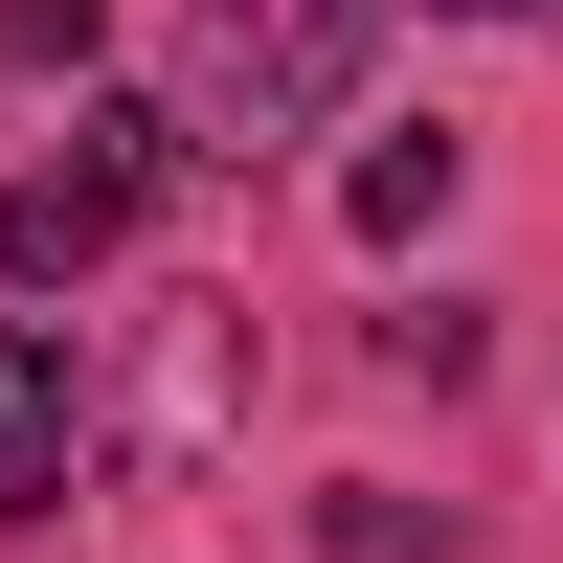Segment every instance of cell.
Segmentation results:
<instances>
[{
    "label": "cell",
    "instance_id": "5",
    "mask_svg": "<svg viewBox=\"0 0 563 563\" xmlns=\"http://www.w3.org/2000/svg\"><path fill=\"white\" fill-rule=\"evenodd\" d=\"M429 23H541V0H429Z\"/></svg>",
    "mask_w": 563,
    "mask_h": 563
},
{
    "label": "cell",
    "instance_id": "4",
    "mask_svg": "<svg viewBox=\"0 0 563 563\" xmlns=\"http://www.w3.org/2000/svg\"><path fill=\"white\" fill-rule=\"evenodd\" d=\"M339 203H361V249H406V225H451V135H384V158H361Z\"/></svg>",
    "mask_w": 563,
    "mask_h": 563
},
{
    "label": "cell",
    "instance_id": "1",
    "mask_svg": "<svg viewBox=\"0 0 563 563\" xmlns=\"http://www.w3.org/2000/svg\"><path fill=\"white\" fill-rule=\"evenodd\" d=\"M361 23H384V0H203V23H180V135H203V158L316 135L361 90Z\"/></svg>",
    "mask_w": 563,
    "mask_h": 563
},
{
    "label": "cell",
    "instance_id": "2",
    "mask_svg": "<svg viewBox=\"0 0 563 563\" xmlns=\"http://www.w3.org/2000/svg\"><path fill=\"white\" fill-rule=\"evenodd\" d=\"M158 158H180V113H68V158L0 180V294L113 271V249H135V203H158Z\"/></svg>",
    "mask_w": 563,
    "mask_h": 563
},
{
    "label": "cell",
    "instance_id": "3",
    "mask_svg": "<svg viewBox=\"0 0 563 563\" xmlns=\"http://www.w3.org/2000/svg\"><path fill=\"white\" fill-rule=\"evenodd\" d=\"M68 474H90V406H68V361L0 316V519H68Z\"/></svg>",
    "mask_w": 563,
    "mask_h": 563
}]
</instances>
